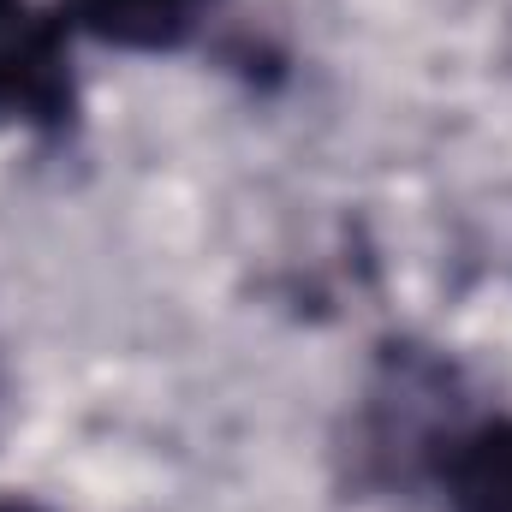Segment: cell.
<instances>
[{
  "label": "cell",
  "mask_w": 512,
  "mask_h": 512,
  "mask_svg": "<svg viewBox=\"0 0 512 512\" xmlns=\"http://www.w3.org/2000/svg\"><path fill=\"white\" fill-rule=\"evenodd\" d=\"M447 512H512V417L459 429L441 453Z\"/></svg>",
  "instance_id": "obj_3"
},
{
  "label": "cell",
  "mask_w": 512,
  "mask_h": 512,
  "mask_svg": "<svg viewBox=\"0 0 512 512\" xmlns=\"http://www.w3.org/2000/svg\"><path fill=\"white\" fill-rule=\"evenodd\" d=\"M0 512H48V507H36V501H24V495H0Z\"/></svg>",
  "instance_id": "obj_4"
},
{
  "label": "cell",
  "mask_w": 512,
  "mask_h": 512,
  "mask_svg": "<svg viewBox=\"0 0 512 512\" xmlns=\"http://www.w3.org/2000/svg\"><path fill=\"white\" fill-rule=\"evenodd\" d=\"M0 126L60 137L78 126L72 24L42 0H0Z\"/></svg>",
  "instance_id": "obj_1"
},
{
  "label": "cell",
  "mask_w": 512,
  "mask_h": 512,
  "mask_svg": "<svg viewBox=\"0 0 512 512\" xmlns=\"http://www.w3.org/2000/svg\"><path fill=\"white\" fill-rule=\"evenodd\" d=\"M221 6L227 0H60V18L78 36L126 54H179Z\"/></svg>",
  "instance_id": "obj_2"
}]
</instances>
